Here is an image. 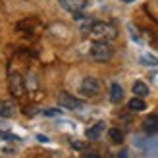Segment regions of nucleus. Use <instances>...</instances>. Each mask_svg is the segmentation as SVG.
<instances>
[{
    "label": "nucleus",
    "mask_w": 158,
    "mask_h": 158,
    "mask_svg": "<svg viewBox=\"0 0 158 158\" xmlns=\"http://www.w3.org/2000/svg\"><path fill=\"white\" fill-rule=\"evenodd\" d=\"M118 158H127V151H122V152H120V156H118Z\"/></svg>",
    "instance_id": "obj_17"
},
{
    "label": "nucleus",
    "mask_w": 158,
    "mask_h": 158,
    "mask_svg": "<svg viewBox=\"0 0 158 158\" xmlns=\"http://www.w3.org/2000/svg\"><path fill=\"white\" fill-rule=\"evenodd\" d=\"M110 100L114 102V104H120L123 100V89L120 83H112L110 85Z\"/></svg>",
    "instance_id": "obj_8"
},
{
    "label": "nucleus",
    "mask_w": 158,
    "mask_h": 158,
    "mask_svg": "<svg viewBox=\"0 0 158 158\" xmlns=\"http://www.w3.org/2000/svg\"><path fill=\"white\" fill-rule=\"evenodd\" d=\"M58 102H60V106H64L68 110H79L83 106V102L72 97V94H68V93H60V97H58Z\"/></svg>",
    "instance_id": "obj_5"
},
{
    "label": "nucleus",
    "mask_w": 158,
    "mask_h": 158,
    "mask_svg": "<svg viewBox=\"0 0 158 158\" xmlns=\"http://www.w3.org/2000/svg\"><path fill=\"white\" fill-rule=\"evenodd\" d=\"M123 2H135V0H123Z\"/></svg>",
    "instance_id": "obj_19"
},
{
    "label": "nucleus",
    "mask_w": 158,
    "mask_h": 158,
    "mask_svg": "<svg viewBox=\"0 0 158 158\" xmlns=\"http://www.w3.org/2000/svg\"><path fill=\"white\" fill-rule=\"evenodd\" d=\"M81 31L89 35L94 43H110V41H114L118 37L116 25H112V23H108V21H93V19H89V23L83 25Z\"/></svg>",
    "instance_id": "obj_1"
},
{
    "label": "nucleus",
    "mask_w": 158,
    "mask_h": 158,
    "mask_svg": "<svg viewBox=\"0 0 158 158\" xmlns=\"http://www.w3.org/2000/svg\"><path fill=\"white\" fill-rule=\"evenodd\" d=\"M129 110L131 112H141V110H145L147 108V102L143 100V98H139V97H135V98H131L129 100Z\"/></svg>",
    "instance_id": "obj_12"
},
{
    "label": "nucleus",
    "mask_w": 158,
    "mask_h": 158,
    "mask_svg": "<svg viewBox=\"0 0 158 158\" xmlns=\"http://www.w3.org/2000/svg\"><path fill=\"white\" fill-rule=\"evenodd\" d=\"M43 114L48 116V118H52V116H60V110H58V108H48V110H44Z\"/></svg>",
    "instance_id": "obj_15"
},
{
    "label": "nucleus",
    "mask_w": 158,
    "mask_h": 158,
    "mask_svg": "<svg viewBox=\"0 0 158 158\" xmlns=\"http://www.w3.org/2000/svg\"><path fill=\"white\" fill-rule=\"evenodd\" d=\"M133 94L139 97V98H143V97H147V94H148V87L143 81H135V83H133Z\"/></svg>",
    "instance_id": "obj_11"
},
{
    "label": "nucleus",
    "mask_w": 158,
    "mask_h": 158,
    "mask_svg": "<svg viewBox=\"0 0 158 158\" xmlns=\"http://www.w3.org/2000/svg\"><path fill=\"white\" fill-rule=\"evenodd\" d=\"M145 131L151 135V133H156L158 131V118H154V116H148L147 120H145Z\"/></svg>",
    "instance_id": "obj_10"
},
{
    "label": "nucleus",
    "mask_w": 158,
    "mask_h": 158,
    "mask_svg": "<svg viewBox=\"0 0 158 158\" xmlns=\"http://www.w3.org/2000/svg\"><path fill=\"white\" fill-rule=\"evenodd\" d=\"M89 54H91V58L94 62H108L114 56V48L110 46V43H94L91 46Z\"/></svg>",
    "instance_id": "obj_2"
},
{
    "label": "nucleus",
    "mask_w": 158,
    "mask_h": 158,
    "mask_svg": "<svg viewBox=\"0 0 158 158\" xmlns=\"http://www.w3.org/2000/svg\"><path fill=\"white\" fill-rule=\"evenodd\" d=\"M79 91H81V94H85V97H97V94L102 91V83L97 77H85L81 81Z\"/></svg>",
    "instance_id": "obj_4"
},
{
    "label": "nucleus",
    "mask_w": 158,
    "mask_h": 158,
    "mask_svg": "<svg viewBox=\"0 0 158 158\" xmlns=\"http://www.w3.org/2000/svg\"><path fill=\"white\" fill-rule=\"evenodd\" d=\"M18 114V106L14 100H0V118H14Z\"/></svg>",
    "instance_id": "obj_7"
},
{
    "label": "nucleus",
    "mask_w": 158,
    "mask_h": 158,
    "mask_svg": "<svg viewBox=\"0 0 158 158\" xmlns=\"http://www.w3.org/2000/svg\"><path fill=\"white\" fill-rule=\"evenodd\" d=\"M104 129H106V123H104V122H97V123L93 125V127L87 129L85 135L89 137V139H98V137L102 135V133H104Z\"/></svg>",
    "instance_id": "obj_9"
},
{
    "label": "nucleus",
    "mask_w": 158,
    "mask_h": 158,
    "mask_svg": "<svg viewBox=\"0 0 158 158\" xmlns=\"http://www.w3.org/2000/svg\"><path fill=\"white\" fill-rule=\"evenodd\" d=\"M108 133H110V139H112L114 143H123V131H120L118 127H112Z\"/></svg>",
    "instance_id": "obj_13"
},
{
    "label": "nucleus",
    "mask_w": 158,
    "mask_h": 158,
    "mask_svg": "<svg viewBox=\"0 0 158 158\" xmlns=\"http://www.w3.org/2000/svg\"><path fill=\"white\" fill-rule=\"evenodd\" d=\"M58 4L64 8L66 12H72V14H79L87 6V0H58Z\"/></svg>",
    "instance_id": "obj_6"
},
{
    "label": "nucleus",
    "mask_w": 158,
    "mask_h": 158,
    "mask_svg": "<svg viewBox=\"0 0 158 158\" xmlns=\"http://www.w3.org/2000/svg\"><path fill=\"white\" fill-rule=\"evenodd\" d=\"M141 62H143V64H152V66L158 64V60L154 56H143V58H141Z\"/></svg>",
    "instance_id": "obj_14"
},
{
    "label": "nucleus",
    "mask_w": 158,
    "mask_h": 158,
    "mask_svg": "<svg viewBox=\"0 0 158 158\" xmlns=\"http://www.w3.org/2000/svg\"><path fill=\"white\" fill-rule=\"evenodd\" d=\"M37 139H39V141H43V143H46V141H48V139H46V137H44V135H39V137H37Z\"/></svg>",
    "instance_id": "obj_18"
},
{
    "label": "nucleus",
    "mask_w": 158,
    "mask_h": 158,
    "mask_svg": "<svg viewBox=\"0 0 158 158\" xmlns=\"http://www.w3.org/2000/svg\"><path fill=\"white\" fill-rule=\"evenodd\" d=\"M85 158H100V156L94 154V152H89V154H85Z\"/></svg>",
    "instance_id": "obj_16"
},
{
    "label": "nucleus",
    "mask_w": 158,
    "mask_h": 158,
    "mask_svg": "<svg viewBox=\"0 0 158 158\" xmlns=\"http://www.w3.org/2000/svg\"><path fill=\"white\" fill-rule=\"evenodd\" d=\"M8 87H10V93H12V97L15 98H19L23 97V93H25V79H23L21 73L18 72H10L8 73Z\"/></svg>",
    "instance_id": "obj_3"
}]
</instances>
